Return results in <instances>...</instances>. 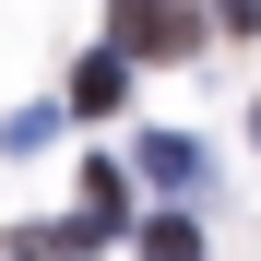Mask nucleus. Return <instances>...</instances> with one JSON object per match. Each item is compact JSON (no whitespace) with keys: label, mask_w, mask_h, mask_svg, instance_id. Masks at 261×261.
Here are the masks:
<instances>
[{"label":"nucleus","mask_w":261,"mask_h":261,"mask_svg":"<svg viewBox=\"0 0 261 261\" xmlns=\"http://www.w3.org/2000/svg\"><path fill=\"white\" fill-rule=\"evenodd\" d=\"M60 119H71V95H60V107H12V119H0V154H36Z\"/></svg>","instance_id":"nucleus-4"},{"label":"nucleus","mask_w":261,"mask_h":261,"mask_svg":"<svg viewBox=\"0 0 261 261\" xmlns=\"http://www.w3.org/2000/svg\"><path fill=\"white\" fill-rule=\"evenodd\" d=\"M130 166H143L154 190H202V143H190V130H154V143L130 154Z\"/></svg>","instance_id":"nucleus-3"},{"label":"nucleus","mask_w":261,"mask_h":261,"mask_svg":"<svg viewBox=\"0 0 261 261\" xmlns=\"http://www.w3.org/2000/svg\"><path fill=\"white\" fill-rule=\"evenodd\" d=\"M214 24H226V36H249V24H261V0H214Z\"/></svg>","instance_id":"nucleus-7"},{"label":"nucleus","mask_w":261,"mask_h":261,"mask_svg":"<svg viewBox=\"0 0 261 261\" xmlns=\"http://www.w3.org/2000/svg\"><path fill=\"white\" fill-rule=\"evenodd\" d=\"M119 48L130 60H190L202 48V12L190 0H119Z\"/></svg>","instance_id":"nucleus-1"},{"label":"nucleus","mask_w":261,"mask_h":261,"mask_svg":"<svg viewBox=\"0 0 261 261\" xmlns=\"http://www.w3.org/2000/svg\"><path fill=\"white\" fill-rule=\"evenodd\" d=\"M119 95H130V48L107 36V48H83V60H71V119H107Z\"/></svg>","instance_id":"nucleus-2"},{"label":"nucleus","mask_w":261,"mask_h":261,"mask_svg":"<svg viewBox=\"0 0 261 261\" xmlns=\"http://www.w3.org/2000/svg\"><path fill=\"white\" fill-rule=\"evenodd\" d=\"M83 202H95L107 226H119V214H130V190H119V154H95V166H83Z\"/></svg>","instance_id":"nucleus-6"},{"label":"nucleus","mask_w":261,"mask_h":261,"mask_svg":"<svg viewBox=\"0 0 261 261\" xmlns=\"http://www.w3.org/2000/svg\"><path fill=\"white\" fill-rule=\"evenodd\" d=\"M249 130H261V107H249Z\"/></svg>","instance_id":"nucleus-8"},{"label":"nucleus","mask_w":261,"mask_h":261,"mask_svg":"<svg viewBox=\"0 0 261 261\" xmlns=\"http://www.w3.org/2000/svg\"><path fill=\"white\" fill-rule=\"evenodd\" d=\"M143 261H202V226H190V214H154V226H143Z\"/></svg>","instance_id":"nucleus-5"}]
</instances>
